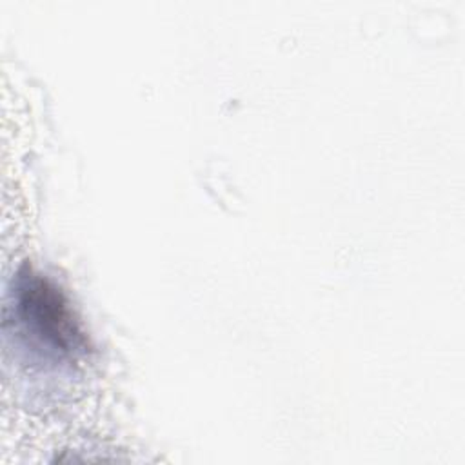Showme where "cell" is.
Here are the masks:
<instances>
[{
    "instance_id": "cell-1",
    "label": "cell",
    "mask_w": 465,
    "mask_h": 465,
    "mask_svg": "<svg viewBox=\"0 0 465 465\" xmlns=\"http://www.w3.org/2000/svg\"><path fill=\"white\" fill-rule=\"evenodd\" d=\"M13 312L29 345L44 356L76 360L89 351V338L67 296L29 267L15 278Z\"/></svg>"
}]
</instances>
